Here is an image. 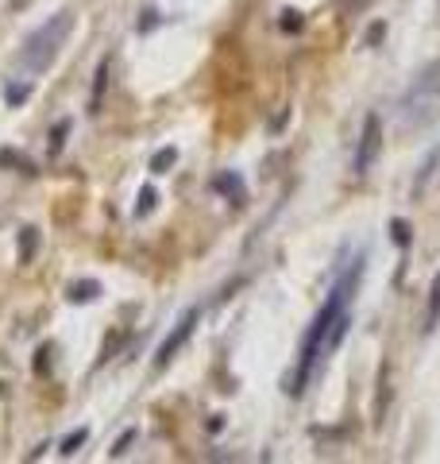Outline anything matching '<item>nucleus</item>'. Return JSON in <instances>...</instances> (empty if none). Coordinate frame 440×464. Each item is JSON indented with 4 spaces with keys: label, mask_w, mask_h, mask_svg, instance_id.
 <instances>
[{
    "label": "nucleus",
    "mask_w": 440,
    "mask_h": 464,
    "mask_svg": "<svg viewBox=\"0 0 440 464\" xmlns=\"http://www.w3.org/2000/svg\"><path fill=\"white\" fill-rule=\"evenodd\" d=\"M363 271H367V256H351L348 264L336 271V279L329 286V298L325 306L317 310V317L310 322L298 348V368L290 375V395H305V387L313 383V375L320 372V364L340 348V341L348 337V325H351V302H356V290L363 283Z\"/></svg>",
    "instance_id": "f257e3e1"
},
{
    "label": "nucleus",
    "mask_w": 440,
    "mask_h": 464,
    "mask_svg": "<svg viewBox=\"0 0 440 464\" xmlns=\"http://www.w3.org/2000/svg\"><path fill=\"white\" fill-rule=\"evenodd\" d=\"M70 32H73V12H58V16H51L47 24H39L35 32L24 39L20 66L27 70V74H43V70H51V63L62 54Z\"/></svg>",
    "instance_id": "f03ea898"
},
{
    "label": "nucleus",
    "mask_w": 440,
    "mask_h": 464,
    "mask_svg": "<svg viewBox=\"0 0 440 464\" xmlns=\"http://www.w3.org/2000/svg\"><path fill=\"white\" fill-rule=\"evenodd\" d=\"M398 112H402L406 128H429L433 121H440V58L429 63L414 78V85H409L406 97H402Z\"/></svg>",
    "instance_id": "7ed1b4c3"
},
{
    "label": "nucleus",
    "mask_w": 440,
    "mask_h": 464,
    "mask_svg": "<svg viewBox=\"0 0 440 464\" xmlns=\"http://www.w3.org/2000/svg\"><path fill=\"white\" fill-rule=\"evenodd\" d=\"M378 151H383V121H378V112H367L363 132H359V148H356V159H351V170L367 174L378 163Z\"/></svg>",
    "instance_id": "20e7f679"
},
{
    "label": "nucleus",
    "mask_w": 440,
    "mask_h": 464,
    "mask_svg": "<svg viewBox=\"0 0 440 464\" xmlns=\"http://www.w3.org/2000/svg\"><path fill=\"white\" fill-rule=\"evenodd\" d=\"M197 317H201V310H197V306H194V310H186V314H182V322H178V325H174V329L167 333V341L158 344V353H155V368H158V372H163V368H170V360L182 353L189 337H194V329H197Z\"/></svg>",
    "instance_id": "39448f33"
},
{
    "label": "nucleus",
    "mask_w": 440,
    "mask_h": 464,
    "mask_svg": "<svg viewBox=\"0 0 440 464\" xmlns=\"http://www.w3.org/2000/svg\"><path fill=\"white\" fill-rule=\"evenodd\" d=\"M109 70H112V58H100V66H97V85H93V97H90V112H93V116L100 112V101H105V90H109Z\"/></svg>",
    "instance_id": "423d86ee"
},
{
    "label": "nucleus",
    "mask_w": 440,
    "mask_h": 464,
    "mask_svg": "<svg viewBox=\"0 0 440 464\" xmlns=\"http://www.w3.org/2000/svg\"><path fill=\"white\" fill-rule=\"evenodd\" d=\"M440 325V271H436V279L429 286V310H425V333H433Z\"/></svg>",
    "instance_id": "0eeeda50"
},
{
    "label": "nucleus",
    "mask_w": 440,
    "mask_h": 464,
    "mask_svg": "<svg viewBox=\"0 0 440 464\" xmlns=\"http://www.w3.org/2000/svg\"><path fill=\"white\" fill-rule=\"evenodd\" d=\"M100 295V283L97 279H81V283H70V302H93Z\"/></svg>",
    "instance_id": "6e6552de"
},
{
    "label": "nucleus",
    "mask_w": 440,
    "mask_h": 464,
    "mask_svg": "<svg viewBox=\"0 0 440 464\" xmlns=\"http://www.w3.org/2000/svg\"><path fill=\"white\" fill-rule=\"evenodd\" d=\"M436 167H440V148H436V151L429 155V163H425V167H421V174H417V182H414V190H417V194H421V190H425V186H429V182H433V174H436Z\"/></svg>",
    "instance_id": "1a4fd4ad"
},
{
    "label": "nucleus",
    "mask_w": 440,
    "mask_h": 464,
    "mask_svg": "<svg viewBox=\"0 0 440 464\" xmlns=\"http://www.w3.org/2000/svg\"><path fill=\"white\" fill-rule=\"evenodd\" d=\"M85 441H90V430H85V426H81V430H70V433H66V441H62V457H73Z\"/></svg>",
    "instance_id": "9d476101"
},
{
    "label": "nucleus",
    "mask_w": 440,
    "mask_h": 464,
    "mask_svg": "<svg viewBox=\"0 0 440 464\" xmlns=\"http://www.w3.org/2000/svg\"><path fill=\"white\" fill-rule=\"evenodd\" d=\"M155 198H158V194H155V186H143V190H139V198H136V217H139V221L155 209Z\"/></svg>",
    "instance_id": "9b49d317"
},
{
    "label": "nucleus",
    "mask_w": 440,
    "mask_h": 464,
    "mask_svg": "<svg viewBox=\"0 0 440 464\" xmlns=\"http://www.w3.org/2000/svg\"><path fill=\"white\" fill-rule=\"evenodd\" d=\"M170 163H178V151H174V148H163V151L151 159V170H155V174H167Z\"/></svg>",
    "instance_id": "f8f14e48"
},
{
    "label": "nucleus",
    "mask_w": 440,
    "mask_h": 464,
    "mask_svg": "<svg viewBox=\"0 0 440 464\" xmlns=\"http://www.w3.org/2000/svg\"><path fill=\"white\" fill-rule=\"evenodd\" d=\"M8 105H24L27 97H32V82H24V85H8Z\"/></svg>",
    "instance_id": "ddd939ff"
},
{
    "label": "nucleus",
    "mask_w": 440,
    "mask_h": 464,
    "mask_svg": "<svg viewBox=\"0 0 440 464\" xmlns=\"http://www.w3.org/2000/svg\"><path fill=\"white\" fill-rule=\"evenodd\" d=\"M66 132H70V121H58V128L51 132V155L62 151V143H66Z\"/></svg>",
    "instance_id": "4468645a"
},
{
    "label": "nucleus",
    "mask_w": 440,
    "mask_h": 464,
    "mask_svg": "<svg viewBox=\"0 0 440 464\" xmlns=\"http://www.w3.org/2000/svg\"><path fill=\"white\" fill-rule=\"evenodd\" d=\"M390 228H394V240H398V248H406V244H409V221H402V217H398V221H390Z\"/></svg>",
    "instance_id": "2eb2a0df"
},
{
    "label": "nucleus",
    "mask_w": 440,
    "mask_h": 464,
    "mask_svg": "<svg viewBox=\"0 0 440 464\" xmlns=\"http://www.w3.org/2000/svg\"><path fill=\"white\" fill-rule=\"evenodd\" d=\"M35 244H39L35 228H24V252H20V259H32L35 256Z\"/></svg>",
    "instance_id": "dca6fc26"
},
{
    "label": "nucleus",
    "mask_w": 440,
    "mask_h": 464,
    "mask_svg": "<svg viewBox=\"0 0 440 464\" xmlns=\"http://www.w3.org/2000/svg\"><path fill=\"white\" fill-rule=\"evenodd\" d=\"M282 32H301V12H282Z\"/></svg>",
    "instance_id": "f3484780"
},
{
    "label": "nucleus",
    "mask_w": 440,
    "mask_h": 464,
    "mask_svg": "<svg viewBox=\"0 0 440 464\" xmlns=\"http://www.w3.org/2000/svg\"><path fill=\"white\" fill-rule=\"evenodd\" d=\"M47 356H54V344H43V348H39V360H35V372H47Z\"/></svg>",
    "instance_id": "a211bd4d"
},
{
    "label": "nucleus",
    "mask_w": 440,
    "mask_h": 464,
    "mask_svg": "<svg viewBox=\"0 0 440 464\" xmlns=\"http://www.w3.org/2000/svg\"><path fill=\"white\" fill-rule=\"evenodd\" d=\"M131 438H136V433H124V438H120V445H116V449H112V457H120V453H124V449L131 445Z\"/></svg>",
    "instance_id": "6ab92c4d"
}]
</instances>
